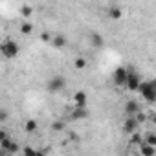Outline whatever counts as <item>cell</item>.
<instances>
[{"instance_id": "obj_1", "label": "cell", "mask_w": 156, "mask_h": 156, "mask_svg": "<svg viewBox=\"0 0 156 156\" xmlns=\"http://www.w3.org/2000/svg\"><path fill=\"white\" fill-rule=\"evenodd\" d=\"M138 92L141 94V98H143L147 103H154V101H156V87H154L152 81H145V83H141L140 88H138Z\"/></svg>"}, {"instance_id": "obj_2", "label": "cell", "mask_w": 156, "mask_h": 156, "mask_svg": "<svg viewBox=\"0 0 156 156\" xmlns=\"http://www.w3.org/2000/svg\"><path fill=\"white\" fill-rule=\"evenodd\" d=\"M0 50H2V55H4L6 59H15V57L19 55V51H20L19 44H17L15 41H11V39H6V41L2 42V46H0Z\"/></svg>"}, {"instance_id": "obj_3", "label": "cell", "mask_w": 156, "mask_h": 156, "mask_svg": "<svg viewBox=\"0 0 156 156\" xmlns=\"http://www.w3.org/2000/svg\"><path fill=\"white\" fill-rule=\"evenodd\" d=\"M127 79H129V70L123 66H118L112 73V81L116 87H127Z\"/></svg>"}, {"instance_id": "obj_4", "label": "cell", "mask_w": 156, "mask_h": 156, "mask_svg": "<svg viewBox=\"0 0 156 156\" xmlns=\"http://www.w3.org/2000/svg\"><path fill=\"white\" fill-rule=\"evenodd\" d=\"M46 87H48V90H50V92L57 94V92L64 90V87H66V79H64L62 75H53L51 79L46 83Z\"/></svg>"}, {"instance_id": "obj_5", "label": "cell", "mask_w": 156, "mask_h": 156, "mask_svg": "<svg viewBox=\"0 0 156 156\" xmlns=\"http://www.w3.org/2000/svg\"><path fill=\"white\" fill-rule=\"evenodd\" d=\"M140 85H141L140 75H138L134 70H129V79H127V87H125V88H129L130 92H138Z\"/></svg>"}, {"instance_id": "obj_6", "label": "cell", "mask_w": 156, "mask_h": 156, "mask_svg": "<svg viewBox=\"0 0 156 156\" xmlns=\"http://www.w3.org/2000/svg\"><path fill=\"white\" fill-rule=\"evenodd\" d=\"M138 127H140V121L136 119V116H127V119H125V123H123V130H125L127 134H132V132L138 130Z\"/></svg>"}, {"instance_id": "obj_7", "label": "cell", "mask_w": 156, "mask_h": 156, "mask_svg": "<svg viewBox=\"0 0 156 156\" xmlns=\"http://www.w3.org/2000/svg\"><path fill=\"white\" fill-rule=\"evenodd\" d=\"M140 110H141V108H140L138 101H134V99H129V101L125 103V114H127V116H136Z\"/></svg>"}, {"instance_id": "obj_8", "label": "cell", "mask_w": 156, "mask_h": 156, "mask_svg": "<svg viewBox=\"0 0 156 156\" xmlns=\"http://www.w3.org/2000/svg\"><path fill=\"white\" fill-rule=\"evenodd\" d=\"M73 103H75V107H87V103H88L87 92H83V90L75 92V94H73Z\"/></svg>"}, {"instance_id": "obj_9", "label": "cell", "mask_w": 156, "mask_h": 156, "mask_svg": "<svg viewBox=\"0 0 156 156\" xmlns=\"http://www.w3.org/2000/svg\"><path fill=\"white\" fill-rule=\"evenodd\" d=\"M88 118V108L87 107H75L72 112V119H85Z\"/></svg>"}, {"instance_id": "obj_10", "label": "cell", "mask_w": 156, "mask_h": 156, "mask_svg": "<svg viewBox=\"0 0 156 156\" xmlns=\"http://www.w3.org/2000/svg\"><path fill=\"white\" fill-rule=\"evenodd\" d=\"M140 152H141L143 156H154V154H156V147L151 145V143H147V141H143V143L140 145Z\"/></svg>"}, {"instance_id": "obj_11", "label": "cell", "mask_w": 156, "mask_h": 156, "mask_svg": "<svg viewBox=\"0 0 156 156\" xmlns=\"http://www.w3.org/2000/svg\"><path fill=\"white\" fill-rule=\"evenodd\" d=\"M121 15H123V11H121L118 6H112V8L108 9V17H110L112 20H119V19H121Z\"/></svg>"}, {"instance_id": "obj_12", "label": "cell", "mask_w": 156, "mask_h": 156, "mask_svg": "<svg viewBox=\"0 0 156 156\" xmlns=\"http://www.w3.org/2000/svg\"><path fill=\"white\" fill-rule=\"evenodd\" d=\"M51 42H53L55 48H64V46H66V37H64V35H55V37L51 39Z\"/></svg>"}, {"instance_id": "obj_13", "label": "cell", "mask_w": 156, "mask_h": 156, "mask_svg": "<svg viewBox=\"0 0 156 156\" xmlns=\"http://www.w3.org/2000/svg\"><path fill=\"white\" fill-rule=\"evenodd\" d=\"M87 64H88V62H87L85 57H77V59L73 61V68H75V70H85Z\"/></svg>"}, {"instance_id": "obj_14", "label": "cell", "mask_w": 156, "mask_h": 156, "mask_svg": "<svg viewBox=\"0 0 156 156\" xmlns=\"http://www.w3.org/2000/svg\"><path fill=\"white\" fill-rule=\"evenodd\" d=\"M90 42H92V46H96V48H101V46H103V39H101L99 33H92V35H90Z\"/></svg>"}, {"instance_id": "obj_15", "label": "cell", "mask_w": 156, "mask_h": 156, "mask_svg": "<svg viewBox=\"0 0 156 156\" xmlns=\"http://www.w3.org/2000/svg\"><path fill=\"white\" fill-rule=\"evenodd\" d=\"M31 31H33V26H31L28 20H24V22L20 24V33H22V35H31Z\"/></svg>"}, {"instance_id": "obj_16", "label": "cell", "mask_w": 156, "mask_h": 156, "mask_svg": "<svg viewBox=\"0 0 156 156\" xmlns=\"http://www.w3.org/2000/svg\"><path fill=\"white\" fill-rule=\"evenodd\" d=\"M37 127H39V125H37L35 119H28V121L24 123V130H26V132H35Z\"/></svg>"}, {"instance_id": "obj_17", "label": "cell", "mask_w": 156, "mask_h": 156, "mask_svg": "<svg viewBox=\"0 0 156 156\" xmlns=\"http://www.w3.org/2000/svg\"><path fill=\"white\" fill-rule=\"evenodd\" d=\"M130 143H132V145H141V143H143V136L138 134V130L132 132V134H130Z\"/></svg>"}, {"instance_id": "obj_18", "label": "cell", "mask_w": 156, "mask_h": 156, "mask_svg": "<svg viewBox=\"0 0 156 156\" xmlns=\"http://www.w3.org/2000/svg\"><path fill=\"white\" fill-rule=\"evenodd\" d=\"M31 13H33V8H31V6H22V8H20V15H22L24 19H30Z\"/></svg>"}, {"instance_id": "obj_19", "label": "cell", "mask_w": 156, "mask_h": 156, "mask_svg": "<svg viewBox=\"0 0 156 156\" xmlns=\"http://www.w3.org/2000/svg\"><path fill=\"white\" fill-rule=\"evenodd\" d=\"M143 141H147V143H151V145L156 147V134H154V132H147V134L143 136Z\"/></svg>"}, {"instance_id": "obj_20", "label": "cell", "mask_w": 156, "mask_h": 156, "mask_svg": "<svg viewBox=\"0 0 156 156\" xmlns=\"http://www.w3.org/2000/svg\"><path fill=\"white\" fill-rule=\"evenodd\" d=\"M136 119H138V121H140V125H141V123H145V121L149 119V116H147L145 112H141V110H140V112L136 114Z\"/></svg>"}, {"instance_id": "obj_21", "label": "cell", "mask_w": 156, "mask_h": 156, "mask_svg": "<svg viewBox=\"0 0 156 156\" xmlns=\"http://www.w3.org/2000/svg\"><path fill=\"white\" fill-rule=\"evenodd\" d=\"M62 129H64V121H53L51 123V130L57 132V130H62Z\"/></svg>"}, {"instance_id": "obj_22", "label": "cell", "mask_w": 156, "mask_h": 156, "mask_svg": "<svg viewBox=\"0 0 156 156\" xmlns=\"http://www.w3.org/2000/svg\"><path fill=\"white\" fill-rule=\"evenodd\" d=\"M22 154L30 156V154H37V151H35V149H31V147H26V149H22Z\"/></svg>"}, {"instance_id": "obj_23", "label": "cell", "mask_w": 156, "mask_h": 156, "mask_svg": "<svg viewBox=\"0 0 156 156\" xmlns=\"http://www.w3.org/2000/svg\"><path fill=\"white\" fill-rule=\"evenodd\" d=\"M51 39H53V37H51L50 33H42V35H41V41H42V42H50Z\"/></svg>"}, {"instance_id": "obj_24", "label": "cell", "mask_w": 156, "mask_h": 156, "mask_svg": "<svg viewBox=\"0 0 156 156\" xmlns=\"http://www.w3.org/2000/svg\"><path fill=\"white\" fill-rule=\"evenodd\" d=\"M151 123H152V125H156V112L151 116Z\"/></svg>"}, {"instance_id": "obj_25", "label": "cell", "mask_w": 156, "mask_h": 156, "mask_svg": "<svg viewBox=\"0 0 156 156\" xmlns=\"http://www.w3.org/2000/svg\"><path fill=\"white\" fill-rule=\"evenodd\" d=\"M6 118H8V114H6V110H2V114H0V119H2V121H4Z\"/></svg>"}, {"instance_id": "obj_26", "label": "cell", "mask_w": 156, "mask_h": 156, "mask_svg": "<svg viewBox=\"0 0 156 156\" xmlns=\"http://www.w3.org/2000/svg\"><path fill=\"white\" fill-rule=\"evenodd\" d=\"M152 83H154V87H156V81H152Z\"/></svg>"}]
</instances>
